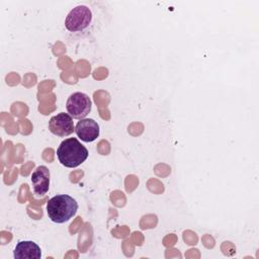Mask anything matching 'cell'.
Listing matches in <instances>:
<instances>
[{
	"mask_svg": "<svg viewBox=\"0 0 259 259\" xmlns=\"http://www.w3.org/2000/svg\"><path fill=\"white\" fill-rule=\"evenodd\" d=\"M93 24L94 13L92 9L85 4L75 6L65 19L66 30L74 35L87 34L92 29Z\"/></svg>",
	"mask_w": 259,
	"mask_h": 259,
	"instance_id": "cell-1",
	"label": "cell"
},
{
	"mask_svg": "<svg viewBox=\"0 0 259 259\" xmlns=\"http://www.w3.org/2000/svg\"><path fill=\"white\" fill-rule=\"evenodd\" d=\"M78 210V202L67 194H58L47 203L48 215L52 222L63 224L72 219Z\"/></svg>",
	"mask_w": 259,
	"mask_h": 259,
	"instance_id": "cell-2",
	"label": "cell"
},
{
	"mask_svg": "<svg viewBox=\"0 0 259 259\" xmlns=\"http://www.w3.org/2000/svg\"><path fill=\"white\" fill-rule=\"evenodd\" d=\"M57 157L63 166L76 168L88 158V150L76 138H69L58 147Z\"/></svg>",
	"mask_w": 259,
	"mask_h": 259,
	"instance_id": "cell-3",
	"label": "cell"
},
{
	"mask_svg": "<svg viewBox=\"0 0 259 259\" xmlns=\"http://www.w3.org/2000/svg\"><path fill=\"white\" fill-rule=\"evenodd\" d=\"M92 102L89 96L83 92L71 94L66 102L68 113L76 119H83L91 111Z\"/></svg>",
	"mask_w": 259,
	"mask_h": 259,
	"instance_id": "cell-4",
	"label": "cell"
},
{
	"mask_svg": "<svg viewBox=\"0 0 259 259\" xmlns=\"http://www.w3.org/2000/svg\"><path fill=\"white\" fill-rule=\"evenodd\" d=\"M49 130L57 137L64 138L70 136L75 131L73 117L69 113L60 112L51 117L49 121Z\"/></svg>",
	"mask_w": 259,
	"mask_h": 259,
	"instance_id": "cell-5",
	"label": "cell"
},
{
	"mask_svg": "<svg viewBox=\"0 0 259 259\" xmlns=\"http://www.w3.org/2000/svg\"><path fill=\"white\" fill-rule=\"evenodd\" d=\"M99 132L100 130L98 123L92 118L80 119L75 126V133L77 137L85 143H91L95 141L99 136Z\"/></svg>",
	"mask_w": 259,
	"mask_h": 259,
	"instance_id": "cell-6",
	"label": "cell"
},
{
	"mask_svg": "<svg viewBox=\"0 0 259 259\" xmlns=\"http://www.w3.org/2000/svg\"><path fill=\"white\" fill-rule=\"evenodd\" d=\"M50 170L46 166H38L31 174L33 192L36 195H45L50 188Z\"/></svg>",
	"mask_w": 259,
	"mask_h": 259,
	"instance_id": "cell-7",
	"label": "cell"
},
{
	"mask_svg": "<svg viewBox=\"0 0 259 259\" xmlns=\"http://www.w3.org/2000/svg\"><path fill=\"white\" fill-rule=\"evenodd\" d=\"M13 256L15 259H39L41 250L33 241H20L14 248Z\"/></svg>",
	"mask_w": 259,
	"mask_h": 259,
	"instance_id": "cell-8",
	"label": "cell"
}]
</instances>
